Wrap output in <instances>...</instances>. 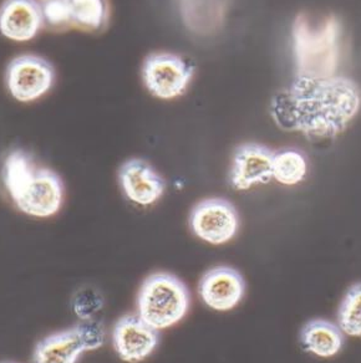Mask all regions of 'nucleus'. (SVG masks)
<instances>
[{
    "label": "nucleus",
    "instance_id": "nucleus-18",
    "mask_svg": "<svg viewBox=\"0 0 361 363\" xmlns=\"http://www.w3.org/2000/svg\"><path fill=\"white\" fill-rule=\"evenodd\" d=\"M102 306H104V298L95 289H81L72 298V310L81 321L94 318Z\"/></svg>",
    "mask_w": 361,
    "mask_h": 363
},
{
    "label": "nucleus",
    "instance_id": "nucleus-1",
    "mask_svg": "<svg viewBox=\"0 0 361 363\" xmlns=\"http://www.w3.org/2000/svg\"><path fill=\"white\" fill-rule=\"evenodd\" d=\"M360 107V87L349 77L296 76L271 99V116L283 131L298 132L309 140H328L345 131Z\"/></svg>",
    "mask_w": 361,
    "mask_h": 363
},
{
    "label": "nucleus",
    "instance_id": "nucleus-13",
    "mask_svg": "<svg viewBox=\"0 0 361 363\" xmlns=\"http://www.w3.org/2000/svg\"><path fill=\"white\" fill-rule=\"evenodd\" d=\"M87 351L90 347L79 323L50 333L36 343L31 363H77L81 354Z\"/></svg>",
    "mask_w": 361,
    "mask_h": 363
},
{
    "label": "nucleus",
    "instance_id": "nucleus-19",
    "mask_svg": "<svg viewBox=\"0 0 361 363\" xmlns=\"http://www.w3.org/2000/svg\"><path fill=\"white\" fill-rule=\"evenodd\" d=\"M41 13L44 26L53 29L71 26V11L69 0H41Z\"/></svg>",
    "mask_w": 361,
    "mask_h": 363
},
{
    "label": "nucleus",
    "instance_id": "nucleus-6",
    "mask_svg": "<svg viewBox=\"0 0 361 363\" xmlns=\"http://www.w3.org/2000/svg\"><path fill=\"white\" fill-rule=\"evenodd\" d=\"M55 67L50 61L36 54L16 56L8 64L6 85L16 101H36L53 89Z\"/></svg>",
    "mask_w": 361,
    "mask_h": 363
},
{
    "label": "nucleus",
    "instance_id": "nucleus-4",
    "mask_svg": "<svg viewBox=\"0 0 361 363\" xmlns=\"http://www.w3.org/2000/svg\"><path fill=\"white\" fill-rule=\"evenodd\" d=\"M137 313L158 331L175 326L191 308V293L178 277L157 272L141 284L136 300Z\"/></svg>",
    "mask_w": 361,
    "mask_h": 363
},
{
    "label": "nucleus",
    "instance_id": "nucleus-11",
    "mask_svg": "<svg viewBox=\"0 0 361 363\" xmlns=\"http://www.w3.org/2000/svg\"><path fill=\"white\" fill-rule=\"evenodd\" d=\"M119 182L126 198L140 207L155 204L165 194V179L155 167L141 158H130L121 164Z\"/></svg>",
    "mask_w": 361,
    "mask_h": 363
},
{
    "label": "nucleus",
    "instance_id": "nucleus-2",
    "mask_svg": "<svg viewBox=\"0 0 361 363\" xmlns=\"http://www.w3.org/2000/svg\"><path fill=\"white\" fill-rule=\"evenodd\" d=\"M0 176L14 206L26 216L53 217L63 207L65 188L61 177L48 167L38 166L29 152H9Z\"/></svg>",
    "mask_w": 361,
    "mask_h": 363
},
{
    "label": "nucleus",
    "instance_id": "nucleus-14",
    "mask_svg": "<svg viewBox=\"0 0 361 363\" xmlns=\"http://www.w3.org/2000/svg\"><path fill=\"white\" fill-rule=\"evenodd\" d=\"M301 347L318 357L329 358L340 352L344 346V333L328 320H311L301 328Z\"/></svg>",
    "mask_w": 361,
    "mask_h": 363
},
{
    "label": "nucleus",
    "instance_id": "nucleus-10",
    "mask_svg": "<svg viewBox=\"0 0 361 363\" xmlns=\"http://www.w3.org/2000/svg\"><path fill=\"white\" fill-rule=\"evenodd\" d=\"M202 301L215 311H231L239 305L244 293L246 281L237 269L220 265L207 270L198 285Z\"/></svg>",
    "mask_w": 361,
    "mask_h": 363
},
{
    "label": "nucleus",
    "instance_id": "nucleus-7",
    "mask_svg": "<svg viewBox=\"0 0 361 363\" xmlns=\"http://www.w3.org/2000/svg\"><path fill=\"white\" fill-rule=\"evenodd\" d=\"M241 225L236 206L225 198H207L190 213L192 232L203 242L222 245L236 237Z\"/></svg>",
    "mask_w": 361,
    "mask_h": 363
},
{
    "label": "nucleus",
    "instance_id": "nucleus-20",
    "mask_svg": "<svg viewBox=\"0 0 361 363\" xmlns=\"http://www.w3.org/2000/svg\"><path fill=\"white\" fill-rule=\"evenodd\" d=\"M0 363H18V362H14V361H3V362H0Z\"/></svg>",
    "mask_w": 361,
    "mask_h": 363
},
{
    "label": "nucleus",
    "instance_id": "nucleus-3",
    "mask_svg": "<svg viewBox=\"0 0 361 363\" xmlns=\"http://www.w3.org/2000/svg\"><path fill=\"white\" fill-rule=\"evenodd\" d=\"M340 21L330 16L313 26L308 16H296L291 28L296 76L325 79L338 75L340 64Z\"/></svg>",
    "mask_w": 361,
    "mask_h": 363
},
{
    "label": "nucleus",
    "instance_id": "nucleus-16",
    "mask_svg": "<svg viewBox=\"0 0 361 363\" xmlns=\"http://www.w3.org/2000/svg\"><path fill=\"white\" fill-rule=\"evenodd\" d=\"M308 173L306 157L294 148H284L274 152L273 157V179L283 186H296Z\"/></svg>",
    "mask_w": 361,
    "mask_h": 363
},
{
    "label": "nucleus",
    "instance_id": "nucleus-17",
    "mask_svg": "<svg viewBox=\"0 0 361 363\" xmlns=\"http://www.w3.org/2000/svg\"><path fill=\"white\" fill-rule=\"evenodd\" d=\"M338 326L343 333L361 336V283H356L346 291L338 311Z\"/></svg>",
    "mask_w": 361,
    "mask_h": 363
},
{
    "label": "nucleus",
    "instance_id": "nucleus-15",
    "mask_svg": "<svg viewBox=\"0 0 361 363\" xmlns=\"http://www.w3.org/2000/svg\"><path fill=\"white\" fill-rule=\"evenodd\" d=\"M71 26L81 30H102L110 19L109 0H69Z\"/></svg>",
    "mask_w": 361,
    "mask_h": 363
},
{
    "label": "nucleus",
    "instance_id": "nucleus-9",
    "mask_svg": "<svg viewBox=\"0 0 361 363\" xmlns=\"http://www.w3.org/2000/svg\"><path fill=\"white\" fill-rule=\"evenodd\" d=\"M274 151L258 142H246L237 147L232 156L230 183L237 191L266 184L273 179Z\"/></svg>",
    "mask_w": 361,
    "mask_h": 363
},
{
    "label": "nucleus",
    "instance_id": "nucleus-12",
    "mask_svg": "<svg viewBox=\"0 0 361 363\" xmlns=\"http://www.w3.org/2000/svg\"><path fill=\"white\" fill-rule=\"evenodd\" d=\"M44 26L41 1L4 0L0 6V34L16 43L34 39Z\"/></svg>",
    "mask_w": 361,
    "mask_h": 363
},
{
    "label": "nucleus",
    "instance_id": "nucleus-5",
    "mask_svg": "<svg viewBox=\"0 0 361 363\" xmlns=\"http://www.w3.org/2000/svg\"><path fill=\"white\" fill-rule=\"evenodd\" d=\"M196 67L183 56L157 51L146 56L141 76L147 91L160 100H173L185 95Z\"/></svg>",
    "mask_w": 361,
    "mask_h": 363
},
{
    "label": "nucleus",
    "instance_id": "nucleus-8",
    "mask_svg": "<svg viewBox=\"0 0 361 363\" xmlns=\"http://www.w3.org/2000/svg\"><path fill=\"white\" fill-rule=\"evenodd\" d=\"M112 346L125 362L139 363L150 357L161 341V331L146 323L139 313H127L112 328Z\"/></svg>",
    "mask_w": 361,
    "mask_h": 363
}]
</instances>
